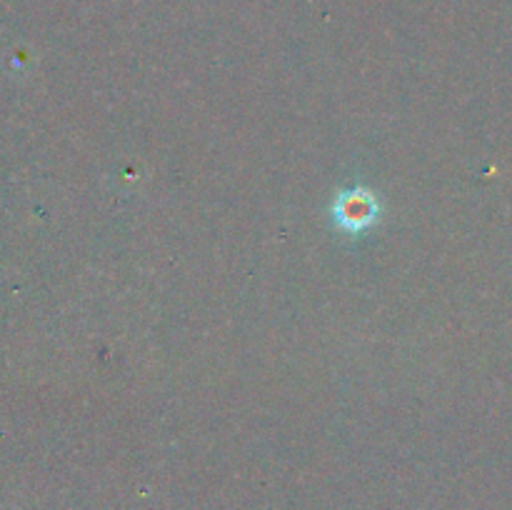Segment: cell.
<instances>
[{
  "label": "cell",
  "mask_w": 512,
  "mask_h": 510,
  "mask_svg": "<svg viewBox=\"0 0 512 510\" xmlns=\"http://www.w3.org/2000/svg\"><path fill=\"white\" fill-rule=\"evenodd\" d=\"M333 215L340 228L358 233V230H365L378 218V200L368 190H348V193L338 195Z\"/></svg>",
  "instance_id": "1"
}]
</instances>
